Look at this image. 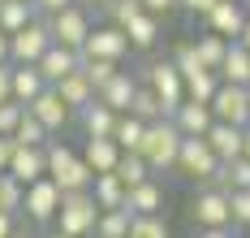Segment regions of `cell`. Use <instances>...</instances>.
I'll list each match as a JSON object with an SVG mask.
<instances>
[{
	"label": "cell",
	"mask_w": 250,
	"mask_h": 238,
	"mask_svg": "<svg viewBox=\"0 0 250 238\" xmlns=\"http://www.w3.org/2000/svg\"><path fill=\"white\" fill-rule=\"evenodd\" d=\"M181 139L186 134L177 130V121L168 117H160V121H151L147 134H143V160L151 165V173H164V169H177V156H181Z\"/></svg>",
	"instance_id": "obj_1"
},
{
	"label": "cell",
	"mask_w": 250,
	"mask_h": 238,
	"mask_svg": "<svg viewBox=\"0 0 250 238\" xmlns=\"http://www.w3.org/2000/svg\"><path fill=\"white\" fill-rule=\"evenodd\" d=\"M48 178L61 186L65 195H69V190H91V182H95L86 156L69 152L65 143H52V147H48Z\"/></svg>",
	"instance_id": "obj_2"
},
{
	"label": "cell",
	"mask_w": 250,
	"mask_h": 238,
	"mask_svg": "<svg viewBox=\"0 0 250 238\" xmlns=\"http://www.w3.org/2000/svg\"><path fill=\"white\" fill-rule=\"evenodd\" d=\"M100 199L91 195V190H69L65 199H61V212H56V221H61V230L74 238H86L95 234V221H100Z\"/></svg>",
	"instance_id": "obj_3"
},
{
	"label": "cell",
	"mask_w": 250,
	"mask_h": 238,
	"mask_svg": "<svg viewBox=\"0 0 250 238\" xmlns=\"http://www.w3.org/2000/svg\"><path fill=\"white\" fill-rule=\"evenodd\" d=\"M220 165H225V160L211 152V143H207L203 134H186V139H181L177 169H181L186 178H194V182H211V178L220 173Z\"/></svg>",
	"instance_id": "obj_4"
},
{
	"label": "cell",
	"mask_w": 250,
	"mask_h": 238,
	"mask_svg": "<svg viewBox=\"0 0 250 238\" xmlns=\"http://www.w3.org/2000/svg\"><path fill=\"white\" fill-rule=\"evenodd\" d=\"M52 44H56V35H52V22H30L13 35V65H39V56L48 52Z\"/></svg>",
	"instance_id": "obj_5"
},
{
	"label": "cell",
	"mask_w": 250,
	"mask_h": 238,
	"mask_svg": "<svg viewBox=\"0 0 250 238\" xmlns=\"http://www.w3.org/2000/svg\"><path fill=\"white\" fill-rule=\"evenodd\" d=\"M194 225L203 230H220V225H233V204H229V190L211 186V190H199L194 195Z\"/></svg>",
	"instance_id": "obj_6"
},
{
	"label": "cell",
	"mask_w": 250,
	"mask_h": 238,
	"mask_svg": "<svg viewBox=\"0 0 250 238\" xmlns=\"http://www.w3.org/2000/svg\"><path fill=\"white\" fill-rule=\"evenodd\" d=\"M211 108H216V121L250 126V87L220 82V87H216V95H211Z\"/></svg>",
	"instance_id": "obj_7"
},
{
	"label": "cell",
	"mask_w": 250,
	"mask_h": 238,
	"mask_svg": "<svg viewBox=\"0 0 250 238\" xmlns=\"http://www.w3.org/2000/svg\"><path fill=\"white\" fill-rule=\"evenodd\" d=\"M48 22H52L56 44H65V48H78V52H82V44H86V35H91V18H86L82 4H69V9H61V13H48Z\"/></svg>",
	"instance_id": "obj_8"
},
{
	"label": "cell",
	"mask_w": 250,
	"mask_h": 238,
	"mask_svg": "<svg viewBox=\"0 0 250 238\" xmlns=\"http://www.w3.org/2000/svg\"><path fill=\"white\" fill-rule=\"evenodd\" d=\"M61 199H65V190L52 182V178H39V182L26 186V204H22V208H26V216H30V221L48 225L52 216L61 212Z\"/></svg>",
	"instance_id": "obj_9"
},
{
	"label": "cell",
	"mask_w": 250,
	"mask_h": 238,
	"mask_svg": "<svg viewBox=\"0 0 250 238\" xmlns=\"http://www.w3.org/2000/svg\"><path fill=\"white\" fill-rule=\"evenodd\" d=\"M147 82L155 87V95L164 100V113H177V104L186 100V78H181L177 61H155L147 70Z\"/></svg>",
	"instance_id": "obj_10"
},
{
	"label": "cell",
	"mask_w": 250,
	"mask_h": 238,
	"mask_svg": "<svg viewBox=\"0 0 250 238\" xmlns=\"http://www.w3.org/2000/svg\"><path fill=\"white\" fill-rule=\"evenodd\" d=\"M134 44H129V35H125V26H100L86 35V44H82V56H95V61H121L125 52H129Z\"/></svg>",
	"instance_id": "obj_11"
},
{
	"label": "cell",
	"mask_w": 250,
	"mask_h": 238,
	"mask_svg": "<svg viewBox=\"0 0 250 238\" xmlns=\"http://www.w3.org/2000/svg\"><path fill=\"white\" fill-rule=\"evenodd\" d=\"M9 173L22 186L48 178V147H30V143H18L13 147V160H9Z\"/></svg>",
	"instance_id": "obj_12"
},
{
	"label": "cell",
	"mask_w": 250,
	"mask_h": 238,
	"mask_svg": "<svg viewBox=\"0 0 250 238\" xmlns=\"http://www.w3.org/2000/svg\"><path fill=\"white\" fill-rule=\"evenodd\" d=\"M26 108H30V113H35L48 130H65V126H69V113H74V108L61 100V91H56V87H43V91H39Z\"/></svg>",
	"instance_id": "obj_13"
},
{
	"label": "cell",
	"mask_w": 250,
	"mask_h": 238,
	"mask_svg": "<svg viewBox=\"0 0 250 238\" xmlns=\"http://www.w3.org/2000/svg\"><path fill=\"white\" fill-rule=\"evenodd\" d=\"M173 121H177V130H181V134H207L211 126H216V108L203 104V100H190V95H186V100L177 104Z\"/></svg>",
	"instance_id": "obj_14"
},
{
	"label": "cell",
	"mask_w": 250,
	"mask_h": 238,
	"mask_svg": "<svg viewBox=\"0 0 250 238\" xmlns=\"http://www.w3.org/2000/svg\"><path fill=\"white\" fill-rule=\"evenodd\" d=\"M78 65H82V52H78V48H65V44H52L48 52L39 56V74H43L52 87H56L61 78H69Z\"/></svg>",
	"instance_id": "obj_15"
},
{
	"label": "cell",
	"mask_w": 250,
	"mask_h": 238,
	"mask_svg": "<svg viewBox=\"0 0 250 238\" xmlns=\"http://www.w3.org/2000/svg\"><path fill=\"white\" fill-rule=\"evenodd\" d=\"M203 139L211 143V152H216L220 160H233V156L246 152V126H233V121H216Z\"/></svg>",
	"instance_id": "obj_16"
},
{
	"label": "cell",
	"mask_w": 250,
	"mask_h": 238,
	"mask_svg": "<svg viewBox=\"0 0 250 238\" xmlns=\"http://www.w3.org/2000/svg\"><path fill=\"white\" fill-rule=\"evenodd\" d=\"M117 117H121V113H117V108H108L100 95H95L91 104L82 108V130H86V139H112Z\"/></svg>",
	"instance_id": "obj_17"
},
{
	"label": "cell",
	"mask_w": 250,
	"mask_h": 238,
	"mask_svg": "<svg viewBox=\"0 0 250 238\" xmlns=\"http://www.w3.org/2000/svg\"><path fill=\"white\" fill-rule=\"evenodd\" d=\"M207 26L216 30V35H225V39H237V35H242V26H246L242 0H220V4L207 13Z\"/></svg>",
	"instance_id": "obj_18"
},
{
	"label": "cell",
	"mask_w": 250,
	"mask_h": 238,
	"mask_svg": "<svg viewBox=\"0 0 250 238\" xmlns=\"http://www.w3.org/2000/svg\"><path fill=\"white\" fill-rule=\"evenodd\" d=\"M56 91H61V100H65L69 108H78V113H82V108H86L95 95H100V91H95V82L86 78L82 70H74L69 78H61V82H56Z\"/></svg>",
	"instance_id": "obj_19"
},
{
	"label": "cell",
	"mask_w": 250,
	"mask_h": 238,
	"mask_svg": "<svg viewBox=\"0 0 250 238\" xmlns=\"http://www.w3.org/2000/svg\"><path fill=\"white\" fill-rule=\"evenodd\" d=\"M86 165H91V173H112L117 169V160H121V143L117 139H86Z\"/></svg>",
	"instance_id": "obj_20"
},
{
	"label": "cell",
	"mask_w": 250,
	"mask_h": 238,
	"mask_svg": "<svg viewBox=\"0 0 250 238\" xmlns=\"http://www.w3.org/2000/svg\"><path fill=\"white\" fill-rule=\"evenodd\" d=\"M43 87H52V82L39 74V65H13V100L18 104H30Z\"/></svg>",
	"instance_id": "obj_21"
},
{
	"label": "cell",
	"mask_w": 250,
	"mask_h": 238,
	"mask_svg": "<svg viewBox=\"0 0 250 238\" xmlns=\"http://www.w3.org/2000/svg\"><path fill=\"white\" fill-rule=\"evenodd\" d=\"M134 91H138V82L121 70L112 82H104V87H100V100H104L108 108H117V113H129V104H134Z\"/></svg>",
	"instance_id": "obj_22"
},
{
	"label": "cell",
	"mask_w": 250,
	"mask_h": 238,
	"mask_svg": "<svg viewBox=\"0 0 250 238\" xmlns=\"http://www.w3.org/2000/svg\"><path fill=\"white\" fill-rule=\"evenodd\" d=\"M220 78L237 82V87H250V48L242 44V39L229 44V56H225V65H220Z\"/></svg>",
	"instance_id": "obj_23"
},
{
	"label": "cell",
	"mask_w": 250,
	"mask_h": 238,
	"mask_svg": "<svg viewBox=\"0 0 250 238\" xmlns=\"http://www.w3.org/2000/svg\"><path fill=\"white\" fill-rule=\"evenodd\" d=\"M95 199H100V208H125V199H129V186L117 178V173H95V190H91Z\"/></svg>",
	"instance_id": "obj_24"
},
{
	"label": "cell",
	"mask_w": 250,
	"mask_h": 238,
	"mask_svg": "<svg viewBox=\"0 0 250 238\" xmlns=\"http://www.w3.org/2000/svg\"><path fill=\"white\" fill-rule=\"evenodd\" d=\"M160 204H164V190L151 182H138V186H129V199H125V208L134 212V216H147V212H160Z\"/></svg>",
	"instance_id": "obj_25"
},
{
	"label": "cell",
	"mask_w": 250,
	"mask_h": 238,
	"mask_svg": "<svg viewBox=\"0 0 250 238\" xmlns=\"http://www.w3.org/2000/svg\"><path fill=\"white\" fill-rule=\"evenodd\" d=\"M129 113H134V117H143V121H160V117H168V113H164V100H160V95H155V87H151V82H138V91H134V104H129Z\"/></svg>",
	"instance_id": "obj_26"
},
{
	"label": "cell",
	"mask_w": 250,
	"mask_h": 238,
	"mask_svg": "<svg viewBox=\"0 0 250 238\" xmlns=\"http://www.w3.org/2000/svg\"><path fill=\"white\" fill-rule=\"evenodd\" d=\"M129 230H134V212L129 208H108L95 221V234L100 238H129Z\"/></svg>",
	"instance_id": "obj_27"
},
{
	"label": "cell",
	"mask_w": 250,
	"mask_h": 238,
	"mask_svg": "<svg viewBox=\"0 0 250 238\" xmlns=\"http://www.w3.org/2000/svg\"><path fill=\"white\" fill-rule=\"evenodd\" d=\"M143 134H147V121H143V117H134V113H121V117H117L112 139L121 143V152H138V147H143Z\"/></svg>",
	"instance_id": "obj_28"
},
{
	"label": "cell",
	"mask_w": 250,
	"mask_h": 238,
	"mask_svg": "<svg viewBox=\"0 0 250 238\" xmlns=\"http://www.w3.org/2000/svg\"><path fill=\"white\" fill-rule=\"evenodd\" d=\"M194 48H199L203 65L220 74V65H225V56H229V39H225V35H216V30H207V35H199V44H194Z\"/></svg>",
	"instance_id": "obj_29"
},
{
	"label": "cell",
	"mask_w": 250,
	"mask_h": 238,
	"mask_svg": "<svg viewBox=\"0 0 250 238\" xmlns=\"http://www.w3.org/2000/svg\"><path fill=\"white\" fill-rule=\"evenodd\" d=\"M125 35H129L134 48H155V39H160V18H155V13H138V18L125 26Z\"/></svg>",
	"instance_id": "obj_30"
},
{
	"label": "cell",
	"mask_w": 250,
	"mask_h": 238,
	"mask_svg": "<svg viewBox=\"0 0 250 238\" xmlns=\"http://www.w3.org/2000/svg\"><path fill=\"white\" fill-rule=\"evenodd\" d=\"M112 173H117L125 186H138V182H147V178H151V165L143 160V152H121V160H117Z\"/></svg>",
	"instance_id": "obj_31"
},
{
	"label": "cell",
	"mask_w": 250,
	"mask_h": 238,
	"mask_svg": "<svg viewBox=\"0 0 250 238\" xmlns=\"http://www.w3.org/2000/svg\"><path fill=\"white\" fill-rule=\"evenodd\" d=\"M35 22V13H30V0H4L0 4V26L9 30V35H18L22 26Z\"/></svg>",
	"instance_id": "obj_32"
},
{
	"label": "cell",
	"mask_w": 250,
	"mask_h": 238,
	"mask_svg": "<svg viewBox=\"0 0 250 238\" xmlns=\"http://www.w3.org/2000/svg\"><path fill=\"white\" fill-rule=\"evenodd\" d=\"M22 204H26V186L9 169H0V212H18Z\"/></svg>",
	"instance_id": "obj_33"
},
{
	"label": "cell",
	"mask_w": 250,
	"mask_h": 238,
	"mask_svg": "<svg viewBox=\"0 0 250 238\" xmlns=\"http://www.w3.org/2000/svg\"><path fill=\"white\" fill-rule=\"evenodd\" d=\"M48 134H52V130L35 117V113H30V108H26L22 121H18V130H13V139H18V143H30V147H43V139H48Z\"/></svg>",
	"instance_id": "obj_34"
},
{
	"label": "cell",
	"mask_w": 250,
	"mask_h": 238,
	"mask_svg": "<svg viewBox=\"0 0 250 238\" xmlns=\"http://www.w3.org/2000/svg\"><path fill=\"white\" fill-rule=\"evenodd\" d=\"M78 70L95 82V91H100L104 82H112L117 74H121V70H117V61H95V56H82V65H78Z\"/></svg>",
	"instance_id": "obj_35"
},
{
	"label": "cell",
	"mask_w": 250,
	"mask_h": 238,
	"mask_svg": "<svg viewBox=\"0 0 250 238\" xmlns=\"http://www.w3.org/2000/svg\"><path fill=\"white\" fill-rule=\"evenodd\" d=\"M216 70H203V74H194V78H186V95L190 100H203V104H211V95H216Z\"/></svg>",
	"instance_id": "obj_36"
},
{
	"label": "cell",
	"mask_w": 250,
	"mask_h": 238,
	"mask_svg": "<svg viewBox=\"0 0 250 238\" xmlns=\"http://www.w3.org/2000/svg\"><path fill=\"white\" fill-rule=\"evenodd\" d=\"M129 238H168V225H164L155 212H147V216H134V230H129Z\"/></svg>",
	"instance_id": "obj_37"
},
{
	"label": "cell",
	"mask_w": 250,
	"mask_h": 238,
	"mask_svg": "<svg viewBox=\"0 0 250 238\" xmlns=\"http://www.w3.org/2000/svg\"><path fill=\"white\" fill-rule=\"evenodd\" d=\"M22 113H26V104H18V100H0V134H13V130H18Z\"/></svg>",
	"instance_id": "obj_38"
},
{
	"label": "cell",
	"mask_w": 250,
	"mask_h": 238,
	"mask_svg": "<svg viewBox=\"0 0 250 238\" xmlns=\"http://www.w3.org/2000/svg\"><path fill=\"white\" fill-rule=\"evenodd\" d=\"M229 204H233V225H250V186L229 190Z\"/></svg>",
	"instance_id": "obj_39"
},
{
	"label": "cell",
	"mask_w": 250,
	"mask_h": 238,
	"mask_svg": "<svg viewBox=\"0 0 250 238\" xmlns=\"http://www.w3.org/2000/svg\"><path fill=\"white\" fill-rule=\"evenodd\" d=\"M138 13H147L143 0H112V22H117V26H129Z\"/></svg>",
	"instance_id": "obj_40"
},
{
	"label": "cell",
	"mask_w": 250,
	"mask_h": 238,
	"mask_svg": "<svg viewBox=\"0 0 250 238\" xmlns=\"http://www.w3.org/2000/svg\"><path fill=\"white\" fill-rule=\"evenodd\" d=\"M0 100H13V65L0 61Z\"/></svg>",
	"instance_id": "obj_41"
},
{
	"label": "cell",
	"mask_w": 250,
	"mask_h": 238,
	"mask_svg": "<svg viewBox=\"0 0 250 238\" xmlns=\"http://www.w3.org/2000/svg\"><path fill=\"white\" fill-rule=\"evenodd\" d=\"M13 147H18V139H13V134H0V169H9V160H13Z\"/></svg>",
	"instance_id": "obj_42"
},
{
	"label": "cell",
	"mask_w": 250,
	"mask_h": 238,
	"mask_svg": "<svg viewBox=\"0 0 250 238\" xmlns=\"http://www.w3.org/2000/svg\"><path fill=\"white\" fill-rule=\"evenodd\" d=\"M177 4H181V9H190V13H203V18H207L220 0H177Z\"/></svg>",
	"instance_id": "obj_43"
},
{
	"label": "cell",
	"mask_w": 250,
	"mask_h": 238,
	"mask_svg": "<svg viewBox=\"0 0 250 238\" xmlns=\"http://www.w3.org/2000/svg\"><path fill=\"white\" fill-rule=\"evenodd\" d=\"M173 4H177V0H143V9H147V13H155V18H160V13H168Z\"/></svg>",
	"instance_id": "obj_44"
},
{
	"label": "cell",
	"mask_w": 250,
	"mask_h": 238,
	"mask_svg": "<svg viewBox=\"0 0 250 238\" xmlns=\"http://www.w3.org/2000/svg\"><path fill=\"white\" fill-rule=\"evenodd\" d=\"M43 13H61V9H69V4H78V0H35Z\"/></svg>",
	"instance_id": "obj_45"
},
{
	"label": "cell",
	"mask_w": 250,
	"mask_h": 238,
	"mask_svg": "<svg viewBox=\"0 0 250 238\" xmlns=\"http://www.w3.org/2000/svg\"><path fill=\"white\" fill-rule=\"evenodd\" d=\"M9 52H13V35H9V30L0 26V61H13Z\"/></svg>",
	"instance_id": "obj_46"
},
{
	"label": "cell",
	"mask_w": 250,
	"mask_h": 238,
	"mask_svg": "<svg viewBox=\"0 0 250 238\" xmlns=\"http://www.w3.org/2000/svg\"><path fill=\"white\" fill-rule=\"evenodd\" d=\"M0 238H13V212H0Z\"/></svg>",
	"instance_id": "obj_47"
},
{
	"label": "cell",
	"mask_w": 250,
	"mask_h": 238,
	"mask_svg": "<svg viewBox=\"0 0 250 238\" xmlns=\"http://www.w3.org/2000/svg\"><path fill=\"white\" fill-rule=\"evenodd\" d=\"M199 238H233V234H229V225H220V230H203Z\"/></svg>",
	"instance_id": "obj_48"
},
{
	"label": "cell",
	"mask_w": 250,
	"mask_h": 238,
	"mask_svg": "<svg viewBox=\"0 0 250 238\" xmlns=\"http://www.w3.org/2000/svg\"><path fill=\"white\" fill-rule=\"evenodd\" d=\"M237 39H242V44L250 48V18H246V26H242V35H237Z\"/></svg>",
	"instance_id": "obj_49"
},
{
	"label": "cell",
	"mask_w": 250,
	"mask_h": 238,
	"mask_svg": "<svg viewBox=\"0 0 250 238\" xmlns=\"http://www.w3.org/2000/svg\"><path fill=\"white\" fill-rule=\"evenodd\" d=\"M82 4H100V9H112V0H82Z\"/></svg>",
	"instance_id": "obj_50"
},
{
	"label": "cell",
	"mask_w": 250,
	"mask_h": 238,
	"mask_svg": "<svg viewBox=\"0 0 250 238\" xmlns=\"http://www.w3.org/2000/svg\"><path fill=\"white\" fill-rule=\"evenodd\" d=\"M48 238H74V234H65V230H56V234H48Z\"/></svg>",
	"instance_id": "obj_51"
},
{
	"label": "cell",
	"mask_w": 250,
	"mask_h": 238,
	"mask_svg": "<svg viewBox=\"0 0 250 238\" xmlns=\"http://www.w3.org/2000/svg\"><path fill=\"white\" fill-rule=\"evenodd\" d=\"M246 156H250V126H246Z\"/></svg>",
	"instance_id": "obj_52"
},
{
	"label": "cell",
	"mask_w": 250,
	"mask_h": 238,
	"mask_svg": "<svg viewBox=\"0 0 250 238\" xmlns=\"http://www.w3.org/2000/svg\"><path fill=\"white\" fill-rule=\"evenodd\" d=\"M30 4H35V0H30Z\"/></svg>",
	"instance_id": "obj_53"
},
{
	"label": "cell",
	"mask_w": 250,
	"mask_h": 238,
	"mask_svg": "<svg viewBox=\"0 0 250 238\" xmlns=\"http://www.w3.org/2000/svg\"><path fill=\"white\" fill-rule=\"evenodd\" d=\"M0 4H4V0H0Z\"/></svg>",
	"instance_id": "obj_54"
}]
</instances>
